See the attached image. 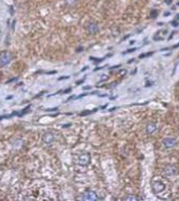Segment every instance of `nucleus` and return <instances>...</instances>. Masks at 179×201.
<instances>
[{"mask_svg": "<svg viewBox=\"0 0 179 201\" xmlns=\"http://www.w3.org/2000/svg\"><path fill=\"white\" fill-rule=\"evenodd\" d=\"M12 60V54L7 51H3L0 53V67H5Z\"/></svg>", "mask_w": 179, "mask_h": 201, "instance_id": "nucleus-1", "label": "nucleus"}, {"mask_svg": "<svg viewBox=\"0 0 179 201\" xmlns=\"http://www.w3.org/2000/svg\"><path fill=\"white\" fill-rule=\"evenodd\" d=\"M82 199L85 201H95V200H99L98 198V195L97 193L93 191H87L85 192L83 196H82Z\"/></svg>", "mask_w": 179, "mask_h": 201, "instance_id": "nucleus-2", "label": "nucleus"}, {"mask_svg": "<svg viewBox=\"0 0 179 201\" xmlns=\"http://www.w3.org/2000/svg\"><path fill=\"white\" fill-rule=\"evenodd\" d=\"M54 139H55V135L51 131L45 132L44 135H42V141H44V143H46V144H51L54 141Z\"/></svg>", "mask_w": 179, "mask_h": 201, "instance_id": "nucleus-3", "label": "nucleus"}, {"mask_svg": "<svg viewBox=\"0 0 179 201\" xmlns=\"http://www.w3.org/2000/svg\"><path fill=\"white\" fill-rule=\"evenodd\" d=\"M165 190L164 184L161 183L160 181H157V182H154L153 183V191H154L155 194H160Z\"/></svg>", "mask_w": 179, "mask_h": 201, "instance_id": "nucleus-4", "label": "nucleus"}, {"mask_svg": "<svg viewBox=\"0 0 179 201\" xmlns=\"http://www.w3.org/2000/svg\"><path fill=\"white\" fill-rule=\"evenodd\" d=\"M86 30H87L90 34H95L99 32V25L98 23L95 22H89V23L86 25Z\"/></svg>", "mask_w": 179, "mask_h": 201, "instance_id": "nucleus-5", "label": "nucleus"}, {"mask_svg": "<svg viewBox=\"0 0 179 201\" xmlns=\"http://www.w3.org/2000/svg\"><path fill=\"white\" fill-rule=\"evenodd\" d=\"M90 161V155L89 153H82L78 158V163L82 165H87Z\"/></svg>", "mask_w": 179, "mask_h": 201, "instance_id": "nucleus-6", "label": "nucleus"}, {"mask_svg": "<svg viewBox=\"0 0 179 201\" xmlns=\"http://www.w3.org/2000/svg\"><path fill=\"white\" fill-rule=\"evenodd\" d=\"M163 146L164 147H166V148H171V147H174V146L176 145V143H177V141H176L175 139H172V138H166V139L163 140Z\"/></svg>", "mask_w": 179, "mask_h": 201, "instance_id": "nucleus-7", "label": "nucleus"}, {"mask_svg": "<svg viewBox=\"0 0 179 201\" xmlns=\"http://www.w3.org/2000/svg\"><path fill=\"white\" fill-rule=\"evenodd\" d=\"M176 172H177V170H176L175 166H173V165H168L164 170V175L171 177V176H174V175H175Z\"/></svg>", "mask_w": 179, "mask_h": 201, "instance_id": "nucleus-8", "label": "nucleus"}, {"mask_svg": "<svg viewBox=\"0 0 179 201\" xmlns=\"http://www.w3.org/2000/svg\"><path fill=\"white\" fill-rule=\"evenodd\" d=\"M157 129V126H156V124H153V123H151V124H148L147 125V127H146V132L147 133H153V132L155 131Z\"/></svg>", "mask_w": 179, "mask_h": 201, "instance_id": "nucleus-9", "label": "nucleus"}, {"mask_svg": "<svg viewBox=\"0 0 179 201\" xmlns=\"http://www.w3.org/2000/svg\"><path fill=\"white\" fill-rule=\"evenodd\" d=\"M124 200L125 201H129V200H138V198H136L135 196H131V195H128L126 197L124 198Z\"/></svg>", "mask_w": 179, "mask_h": 201, "instance_id": "nucleus-10", "label": "nucleus"}, {"mask_svg": "<svg viewBox=\"0 0 179 201\" xmlns=\"http://www.w3.org/2000/svg\"><path fill=\"white\" fill-rule=\"evenodd\" d=\"M154 54V52H148V53H144V54H140L139 55V58H144V57H146V56H151Z\"/></svg>", "mask_w": 179, "mask_h": 201, "instance_id": "nucleus-11", "label": "nucleus"}, {"mask_svg": "<svg viewBox=\"0 0 179 201\" xmlns=\"http://www.w3.org/2000/svg\"><path fill=\"white\" fill-rule=\"evenodd\" d=\"M158 15V11L157 10H153L151 12V18H156Z\"/></svg>", "mask_w": 179, "mask_h": 201, "instance_id": "nucleus-12", "label": "nucleus"}, {"mask_svg": "<svg viewBox=\"0 0 179 201\" xmlns=\"http://www.w3.org/2000/svg\"><path fill=\"white\" fill-rule=\"evenodd\" d=\"M136 50H137V49H136V48H133V49H129V50H127L126 52H123L122 54H123V55H124V54H127V53H131V52H135V51H136Z\"/></svg>", "mask_w": 179, "mask_h": 201, "instance_id": "nucleus-13", "label": "nucleus"}, {"mask_svg": "<svg viewBox=\"0 0 179 201\" xmlns=\"http://www.w3.org/2000/svg\"><path fill=\"white\" fill-rule=\"evenodd\" d=\"M91 112H90V110H88V111H84V112H81L80 113V115H82V117H84V115H90Z\"/></svg>", "mask_w": 179, "mask_h": 201, "instance_id": "nucleus-14", "label": "nucleus"}, {"mask_svg": "<svg viewBox=\"0 0 179 201\" xmlns=\"http://www.w3.org/2000/svg\"><path fill=\"white\" fill-rule=\"evenodd\" d=\"M66 2L68 4H74L76 2V0H66Z\"/></svg>", "mask_w": 179, "mask_h": 201, "instance_id": "nucleus-15", "label": "nucleus"}, {"mask_svg": "<svg viewBox=\"0 0 179 201\" xmlns=\"http://www.w3.org/2000/svg\"><path fill=\"white\" fill-rule=\"evenodd\" d=\"M165 3H166V4H172L173 0H165Z\"/></svg>", "mask_w": 179, "mask_h": 201, "instance_id": "nucleus-16", "label": "nucleus"}, {"mask_svg": "<svg viewBox=\"0 0 179 201\" xmlns=\"http://www.w3.org/2000/svg\"><path fill=\"white\" fill-rule=\"evenodd\" d=\"M172 24H173V27H177V25H178V22H177V21H172Z\"/></svg>", "mask_w": 179, "mask_h": 201, "instance_id": "nucleus-17", "label": "nucleus"}, {"mask_svg": "<svg viewBox=\"0 0 179 201\" xmlns=\"http://www.w3.org/2000/svg\"><path fill=\"white\" fill-rule=\"evenodd\" d=\"M83 83H84V78H83V80H77L76 85H80V84H83Z\"/></svg>", "mask_w": 179, "mask_h": 201, "instance_id": "nucleus-18", "label": "nucleus"}, {"mask_svg": "<svg viewBox=\"0 0 179 201\" xmlns=\"http://www.w3.org/2000/svg\"><path fill=\"white\" fill-rule=\"evenodd\" d=\"M81 50H82V51H83V47H78V48L76 49V51H77V52H81Z\"/></svg>", "mask_w": 179, "mask_h": 201, "instance_id": "nucleus-19", "label": "nucleus"}, {"mask_svg": "<svg viewBox=\"0 0 179 201\" xmlns=\"http://www.w3.org/2000/svg\"><path fill=\"white\" fill-rule=\"evenodd\" d=\"M70 123H69V124H66V125H65V124H64L63 125V127H64V128H67V127H69V126H70Z\"/></svg>", "mask_w": 179, "mask_h": 201, "instance_id": "nucleus-20", "label": "nucleus"}, {"mask_svg": "<svg viewBox=\"0 0 179 201\" xmlns=\"http://www.w3.org/2000/svg\"><path fill=\"white\" fill-rule=\"evenodd\" d=\"M64 78H69V76H64V77H60L58 80H64Z\"/></svg>", "mask_w": 179, "mask_h": 201, "instance_id": "nucleus-21", "label": "nucleus"}, {"mask_svg": "<svg viewBox=\"0 0 179 201\" xmlns=\"http://www.w3.org/2000/svg\"><path fill=\"white\" fill-rule=\"evenodd\" d=\"M55 110H57V108H53V109H48L47 111H55Z\"/></svg>", "mask_w": 179, "mask_h": 201, "instance_id": "nucleus-22", "label": "nucleus"}, {"mask_svg": "<svg viewBox=\"0 0 179 201\" xmlns=\"http://www.w3.org/2000/svg\"><path fill=\"white\" fill-rule=\"evenodd\" d=\"M170 14H171L170 12H165V13H164V16H169Z\"/></svg>", "mask_w": 179, "mask_h": 201, "instance_id": "nucleus-23", "label": "nucleus"}, {"mask_svg": "<svg viewBox=\"0 0 179 201\" xmlns=\"http://www.w3.org/2000/svg\"><path fill=\"white\" fill-rule=\"evenodd\" d=\"M84 89H85V90H87V89H90V87H89V86H86V87H84Z\"/></svg>", "mask_w": 179, "mask_h": 201, "instance_id": "nucleus-24", "label": "nucleus"}, {"mask_svg": "<svg viewBox=\"0 0 179 201\" xmlns=\"http://www.w3.org/2000/svg\"><path fill=\"white\" fill-rule=\"evenodd\" d=\"M153 85V83H147L146 84V87H148V86H152Z\"/></svg>", "mask_w": 179, "mask_h": 201, "instance_id": "nucleus-25", "label": "nucleus"}, {"mask_svg": "<svg viewBox=\"0 0 179 201\" xmlns=\"http://www.w3.org/2000/svg\"><path fill=\"white\" fill-rule=\"evenodd\" d=\"M87 68H88V67H85V68H83V69H82V72H83V71H85V70H87Z\"/></svg>", "mask_w": 179, "mask_h": 201, "instance_id": "nucleus-26", "label": "nucleus"}, {"mask_svg": "<svg viewBox=\"0 0 179 201\" xmlns=\"http://www.w3.org/2000/svg\"><path fill=\"white\" fill-rule=\"evenodd\" d=\"M116 109H117L116 107H113V108H111V109H110V110H109V111H113V110H116Z\"/></svg>", "mask_w": 179, "mask_h": 201, "instance_id": "nucleus-27", "label": "nucleus"}, {"mask_svg": "<svg viewBox=\"0 0 179 201\" xmlns=\"http://www.w3.org/2000/svg\"><path fill=\"white\" fill-rule=\"evenodd\" d=\"M176 18H177V19H179V14L177 15V17H176Z\"/></svg>", "mask_w": 179, "mask_h": 201, "instance_id": "nucleus-28", "label": "nucleus"}]
</instances>
